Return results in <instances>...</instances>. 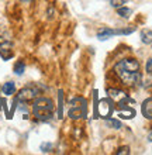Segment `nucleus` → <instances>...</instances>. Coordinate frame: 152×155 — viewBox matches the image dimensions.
Masks as SVG:
<instances>
[{"instance_id": "20", "label": "nucleus", "mask_w": 152, "mask_h": 155, "mask_svg": "<svg viewBox=\"0 0 152 155\" xmlns=\"http://www.w3.org/2000/svg\"><path fill=\"white\" fill-rule=\"evenodd\" d=\"M52 148V144H50V143H44L41 145V151L42 152H50V150Z\"/></svg>"}, {"instance_id": "13", "label": "nucleus", "mask_w": 152, "mask_h": 155, "mask_svg": "<svg viewBox=\"0 0 152 155\" xmlns=\"http://www.w3.org/2000/svg\"><path fill=\"white\" fill-rule=\"evenodd\" d=\"M106 126H108L110 128H114V130H118V128H121V123L118 120H114V118H108V120H106Z\"/></svg>"}, {"instance_id": "7", "label": "nucleus", "mask_w": 152, "mask_h": 155, "mask_svg": "<svg viewBox=\"0 0 152 155\" xmlns=\"http://www.w3.org/2000/svg\"><path fill=\"white\" fill-rule=\"evenodd\" d=\"M107 94L108 97L113 99V100H117V102H123L124 99H127V94L121 92V90H117V89H107Z\"/></svg>"}, {"instance_id": "12", "label": "nucleus", "mask_w": 152, "mask_h": 155, "mask_svg": "<svg viewBox=\"0 0 152 155\" xmlns=\"http://www.w3.org/2000/svg\"><path fill=\"white\" fill-rule=\"evenodd\" d=\"M118 116L123 118H132L134 116H135V111L132 110V109H127V110H118Z\"/></svg>"}, {"instance_id": "10", "label": "nucleus", "mask_w": 152, "mask_h": 155, "mask_svg": "<svg viewBox=\"0 0 152 155\" xmlns=\"http://www.w3.org/2000/svg\"><path fill=\"white\" fill-rule=\"evenodd\" d=\"M141 40L144 44H152V30H142Z\"/></svg>"}, {"instance_id": "4", "label": "nucleus", "mask_w": 152, "mask_h": 155, "mask_svg": "<svg viewBox=\"0 0 152 155\" xmlns=\"http://www.w3.org/2000/svg\"><path fill=\"white\" fill-rule=\"evenodd\" d=\"M97 111L100 117H110V114L113 113V102L110 99H102L99 107H96V113Z\"/></svg>"}, {"instance_id": "15", "label": "nucleus", "mask_w": 152, "mask_h": 155, "mask_svg": "<svg viewBox=\"0 0 152 155\" xmlns=\"http://www.w3.org/2000/svg\"><path fill=\"white\" fill-rule=\"evenodd\" d=\"M0 55H2L3 59H10L13 57V52L7 48H0Z\"/></svg>"}, {"instance_id": "14", "label": "nucleus", "mask_w": 152, "mask_h": 155, "mask_svg": "<svg viewBox=\"0 0 152 155\" xmlns=\"http://www.w3.org/2000/svg\"><path fill=\"white\" fill-rule=\"evenodd\" d=\"M24 71H25V65H24V62H21V61H18L14 65V72H16L17 75H23L24 74Z\"/></svg>"}, {"instance_id": "16", "label": "nucleus", "mask_w": 152, "mask_h": 155, "mask_svg": "<svg viewBox=\"0 0 152 155\" xmlns=\"http://www.w3.org/2000/svg\"><path fill=\"white\" fill-rule=\"evenodd\" d=\"M7 47H11V41L6 37H0V48H7Z\"/></svg>"}, {"instance_id": "5", "label": "nucleus", "mask_w": 152, "mask_h": 155, "mask_svg": "<svg viewBox=\"0 0 152 155\" xmlns=\"http://www.w3.org/2000/svg\"><path fill=\"white\" fill-rule=\"evenodd\" d=\"M37 94H38L37 87L27 86V87L20 90V93L17 96V100H20V102H30V100H33L34 97H37Z\"/></svg>"}, {"instance_id": "11", "label": "nucleus", "mask_w": 152, "mask_h": 155, "mask_svg": "<svg viewBox=\"0 0 152 155\" xmlns=\"http://www.w3.org/2000/svg\"><path fill=\"white\" fill-rule=\"evenodd\" d=\"M117 13H118V16L124 17V18H128V17L132 14V10L131 8H127V7H124V6H121V7L117 8Z\"/></svg>"}, {"instance_id": "9", "label": "nucleus", "mask_w": 152, "mask_h": 155, "mask_svg": "<svg viewBox=\"0 0 152 155\" xmlns=\"http://www.w3.org/2000/svg\"><path fill=\"white\" fill-rule=\"evenodd\" d=\"M2 90H3V94H6V96L13 94L16 92V85H14V82H7V83H4Z\"/></svg>"}, {"instance_id": "3", "label": "nucleus", "mask_w": 152, "mask_h": 155, "mask_svg": "<svg viewBox=\"0 0 152 155\" xmlns=\"http://www.w3.org/2000/svg\"><path fill=\"white\" fill-rule=\"evenodd\" d=\"M135 31V27H128V28H117V30H111V28H100L97 31V38L100 41H104L107 38L113 37V35H127V34H131Z\"/></svg>"}, {"instance_id": "21", "label": "nucleus", "mask_w": 152, "mask_h": 155, "mask_svg": "<svg viewBox=\"0 0 152 155\" xmlns=\"http://www.w3.org/2000/svg\"><path fill=\"white\" fill-rule=\"evenodd\" d=\"M145 68H147V72H148V74H152V59L147 61V66H145Z\"/></svg>"}, {"instance_id": "2", "label": "nucleus", "mask_w": 152, "mask_h": 155, "mask_svg": "<svg viewBox=\"0 0 152 155\" xmlns=\"http://www.w3.org/2000/svg\"><path fill=\"white\" fill-rule=\"evenodd\" d=\"M33 113L37 120L47 121L53 116V102L51 99L40 97L33 104Z\"/></svg>"}, {"instance_id": "18", "label": "nucleus", "mask_w": 152, "mask_h": 155, "mask_svg": "<svg viewBox=\"0 0 152 155\" xmlns=\"http://www.w3.org/2000/svg\"><path fill=\"white\" fill-rule=\"evenodd\" d=\"M124 3H125V0H110V4L113 6V7H115V8L121 7Z\"/></svg>"}, {"instance_id": "8", "label": "nucleus", "mask_w": 152, "mask_h": 155, "mask_svg": "<svg viewBox=\"0 0 152 155\" xmlns=\"http://www.w3.org/2000/svg\"><path fill=\"white\" fill-rule=\"evenodd\" d=\"M142 114L147 118L152 120V97L147 99V100L142 103Z\"/></svg>"}, {"instance_id": "22", "label": "nucleus", "mask_w": 152, "mask_h": 155, "mask_svg": "<svg viewBox=\"0 0 152 155\" xmlns=\"http://www.w3.org/2000/svg\"><path fill=\"white\" fill-rule=\"evenodd\" d=\"M149 141H152V133H149Z\"/></svg>"}, {"instance_id": "6", "label": "nucleus", "mask_w": 152, "mask_h": 155, "mask_svg": "<svg viewBox=\"0 0 152 155\" xmlns=\"http://www.w3.org/2000/svg\"><path fill=\"white\" fill-rule=\"evenodd\" d=\"M86 116V106H72L69 110V117L70 118H82Z\"/></svg>"}, {"instance_id": "19", "label": "nucleus", "mask_w": 152, "mask_h": 155, "mask_svg": "<svg viewBox=\"0 0 152 155\" xmlns=\"http://www.w3.org/2000/svg\"><path fill=\"white\" fill-rule=\"evenodd\" d=\"M128 154H130V148L128 147H121L117 151V155H128Z\"/></svg>"}, {"instance_id": "17", "label": "nucleus", "mask_w": 152, "mask_h": 155, "mask_svg": "<svg viewBox=\"0 0 152 155\" xmlns=\"http://www.w3.org/2000/svg\"><path fill=\"white\" fill-rule=\"evenodd\" d=\"M62 94H63V92H62V90H59V111H58V116H59V118H62V116H63V107H62Z\"/></svg>"}, {"instance_id": "1", "label": "nucleus", "mask_w": 152, "mask_h": 155, "mask_svg": "<svg viewBox=\"0 0 152 155\" xmlns=\"http://www.w3.org/2000/svg\"><path fill=\"white\" fill-rule=\"evenodd\" d=\"M115 74L127 85H135L141 81L140 64L135 59H123L114 66Z\"/></svg>"}]
</instances>
